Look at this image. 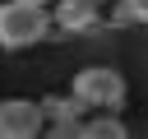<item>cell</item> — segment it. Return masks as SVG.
Masks as SVG:
<instances>
[{
	"instance_id": "3957f363",
	"label": "cell",
	"mask_w": 148,
	"mask_h": 139,
	"mask_svg": "<svg viewBox=\"0 0 148 139\" xmlns=\"http://www.w3.org/2000/svg\"><path fill=\"white\" fill-rule=\"evenodd\" d=\"M46 14H51V32L46 37H92V32L106 28L102 5H92V0H51Z\"/></svg>"
},
{
	"instance_id": "277c9868",
	"label": "cell",
	"mask_w": 148,
	"mask_h": 139,
	"mask_svg": "<svg viewBox=\"0 0 148 139\" xmlns=\"http://www.w3.org/2000/svg\"><path fill=\"white\" fill-rule=\"evenodd\" d=\"M42 134V111L32 97H5L0 102V139H32Z\"/></svg>"
},
{
	"instance_id": "ba28073f",
	"label": "cell",
	"mask_w": 148,
	"mask_h": 139,
	"mask_svg": "<svg viewBox=\"0 0 148 139\" xmlns=\"http://www.w3.org/2000/svg\"><path fill=\"white\" fill-rule=\"evenodd\" d=\"M42 130H51L56 139H79V134H83V116H65V120H46Z\"/></svg>"
},
{
	"instance_id": "52a82bcc",
	"label": "cell",
	"mask_w": 148,
	"mask_h": 139,
	"mask_svg": "<svg viewBox=\"0 0 148 139\" xmlns=\"http://www.w3.org/2000/svg\"><path fill=\"white\" fill-rule=\"evenodd\" d=\"M111 28H134V23H148V0H111Z\"/></svg>"
},
{
	"instance_id": "9c48e42d",
	"label": "cell",
	"mask_w": 148,
	"mask_h": 139,
	"mask_svg": "<svg viewBox=\"0 0 148 139\" xmlns=\"http://www.w3.org/2000/svg\"><path fill=\"white\" fill-rule=\"evenodd\" d=\"M23 5H51V0H23Z\"/></svg>"
},
{
	"instance_id": "5b68a950",
	"label": "cell",
	"mask_w": 148,
	"mask_h": 139,
	"mask_svg": "<svg viewBox=\"0 0 148 139\" xmlns=\"http://www.w3.org/2000/svg\"><path fill=\"white\" fill-rule=\"evenodd\" d=\"M125 134H130V125L120 120V111H102V116L83 120V134L79 139H125Z\"/></svg>"
},
{
	"instance_id": "7a4b0ae2",
	"label": "cell",
	"mask_w": 148,
	"mask_h": 139,
	"mask_svg": "<svg viewBox=\"0 0 148 139\" xmlns=\"http://www.w3.org/2000/svg\"><path fill=\"white\" fill-rule=\"evenodd\" d=\"M46 32H51V14H46V5L0 0V46H5V51H23V46H37Z\"/></svg>"
},
{
	"instance_id": "6da1fadb",
	"label": "cell",
	"mask_w": 148,
	"mask_h": 139,
	"mask_svg": "<svg viewBox=\"0 0 148 139\" xmlns=\"http://www.w3.org/2000/svg\"><path fill=\"white\" fill-rule=\"evenodd\" d=\"M69 97H74L83 111H120V107H125V74L111 70V65H83V70L74 74Z\"/></svg>"
},
{
	"instance_id": "8992f818",
	"label": "cell",
	"mask_w": 148,
	"mask_h": 139,
	"mask_svg": "<svg viewBox=\"0 0 148 139\" xmlns=\"http://www.w3.org/2000/svg\"><path fill=\"white\" fill-rule=\"evenodd\" d=\"M37 111H42V125H46V120H65V116H83V107H79L69 93H46V97H37Z\"/></svg>"
},
{
	"instance_id": "30bf717a",
	"label": "cell",
	"mask_w": 148,
	"mask_h": 139,
	"mask_svg": "<svg viewBox=\"0 0 148 139\" xmlns=\"http://www.w3.org/2000/svg\"><path fill=\"white\" fill-rule=\"evenodd\" d=\"M92 5H106V0H92Z\"/></svg>"
}]
</instances>
